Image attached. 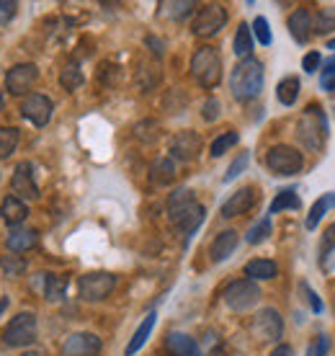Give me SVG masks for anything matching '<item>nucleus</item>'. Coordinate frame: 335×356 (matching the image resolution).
I'll list each match as a JSON object with an SVG mask.
<instances>
[{
  "label": "nucleus",
  "mask_w": 335,
  "mask_h": 356,
  "mask_svg": "<svg viewBox=\"0 0 335 356\" xmlns=\"http://www.w3.org/2000/svg\"><path fill=\"white\" fill-rule=\"evenodd\" d=\"M24 356H39V354H36V351H28V354H24Z\"/></svg>",
  "instance_id": "50"
},
{
  "label": "nucleus",
  "mask_w": 335,
  "mask_h": 356,
  "mask_svg": "<svg viewBox=\"0 0 335 356\" xmlns=\"http://www.w3.org/2000/svg\"><path fill=\"white\" fill-rule=\"evenodd\" d=\"M44 276V297L49 302H60L65 297V279H60L57 274H42Z\"/></svg>",
  "instance_id": "30"
},
{
  "label": "nucleus",
  "mask_w": 335,
  "mask_h": 356,
  "mask_svg": "<svg viewBox=\"0 0 335 356\" xmlns=\"http://www.w3.org/2000/svg\"><path fill=\"white\" fill-rule=\"evenodd\" d=\"M238 243H240V238H238V232H235V230L220 232V235L214 238L212 248H209V256H212L214 264H222V261H227L229 256L235 253Z\"/></svg>",
  "instance_id": "18"
},
{
  "label": "nucleus",
  "mask_w": 335,
  "mask_h": 356,
  "mask_svg": "<svg viewBox=\"0 0 335 356\" xmlns=\"http://www.w3.org/2000/svg\"><path fill=\"white\" fill-rule=\"evenodd\" d=\"M247 163H250V152H240L238 158L229 163V168H227V173H224V178H222V181H224V184L235 181V178H238L240 173L247 168Z\"/></svg>",
  "instance_id": "35"
},
{
  "label": "nucleus",
  "mask_w": 335,
  "mask_h": 356,
  "mask_svg": "<svg viewBox=\"0 0 335 356\" xmlns=\"http://www.w3.org/2000/svg\"><path fill=\"white\" fill-rule=\"evenodd\" d=\"M276 98L281 101L284 106H294L297 104V98H300V78H284L279 86H276Z\"/></svg>",
  "instance_id": "26"
},
{
  "label": "nucleus",
  "mask_w": 335,
  "mask_h": 356,
  "mask_svg": "<svg viewBox=\"0 0 335 356\" xmlns=\"http://www.w3.org/2000/svg\"><path fill=\"white\" fill-rule=\"evenodd\" d=\"M168 217L170 222L176 225L178 230L186 235V243L196 235V230L202 227L204 217H206V209H204L191 188H176L173 194L168 196Z\"/></svg>",
  "instance_id": "1"
},
{
  "label": "nucleus",
  "mask_w": 335,
  "mask_h": 356,
  "mask_svg": "<svg viewBox=\"0 0 335 356\" xmlns=\"http://www.w3.org/2000/svg\"><path fill=\"white\" fill-rule=\"evenodd\" d=\"M265 83L263 63L256 57H245L235 65V70L229 72V90L238 101H253L261 96Z\"/></svg>",
  "instance_id": "2"
},
{
  "label": "nucleus",
  "mask_w": 335,
  "mask_h": 356,
  "mask_svg": "<svg viewBox=\"0 0 335 356\" xmlns=\"http://www.w3.org/2000/svg\"><path fill=\"white\" fill-rule=\"evenodd\" d=\"M191 75L204 88H214L222 81V57L214 47H199L191 57Z\"/></svg>",
  "instance_id": "4"
},
{
  "label": "nucleus",
  "mask_w": 335,
  "mask_h": 356,
  "mask_svg": "<svg viewBox=\"0 0 335 356\" xmlns=\"http://www.w3.org/2000/svg\"><path fill=\"white\" fill-rule=\"evenodd\" d=\"M335 207V191H330V194H325V196H320L315 204L309 207V214H307V220H304V227L307 230H315L320 225V220L325 217L330 209Z\"/></svg>",
  "instance_id": "23"
},
{
  "label": "nucleus",
  "mask_w": 335,
  "mask_h": 356,
  "mask_svg": "<svg viewBox=\"0 0 335 356\" xmlns=\"http://www.w3.org/2000/svg\"><path fill=\"white\" fill-rule=\"evenodd\" d=\"M279 274V266L268 259H253L245 264V276L250 282H268Z\"/></svg>",
  "instance_id": "21"
},
{
  "label": "nucleus",
  "mask_w": 335,
  "mask_h": 356,
  "mask_svg": "<svg viewBox=\"0 0 335 356\" xmlns=\"http://www.w3.org/2000/svg\"><path fill=\"white\" fill-rule=\"evenodd\" d=\"M297 134H300V143L309 152L322 150V145L327 140V116L318 104H309L307 111L302 114L300 124H297Z\"/></svg>",
  "instance_id": "3"
},
{
  "label": "nucleus",
  "mask_w": 335,
  "mask_h": 356,
  "mask_svg": "<svg viewBox=\"0 0 335 356\" xmlns=\"http://www.w3.org/2000/svg\"><path fill=\"white\" fill-rule=\"evenodd\" d=\"M238 140H240V134L238 132H224V134H220L217 140L212 143V147H209V155L212 158H222L224 152L229 150V147H235L238 145Z\"/></svg>",
  "instance_id": "31"
},
{
  "label": "nucleus",
  "mask_w": 335,
  "mask_h": 356,
  "mask_svg": "<svg viewBox=\"0 0 335 356\" xmlns=\"http://www.w3.org/2000/svg\"><path fill=\"white\" fill-rule=\"evenodd\" d=\"M16 13H18L16 0H0V26H8L10 21L16 18Z\"/></svg>",
  "instance_id": "39"
},
{
  "label": "nucleus",
  "mask_w": 335,
  "mask_h": 356,
  "mask_svg": "<svg viewBox=\"0 0 335 356\" xmlns=\"http://www.w3.org/2000/svg\"><path fill=\"white\" fill-rule=\"evenodd\" d=\"M320 88L335 90V70H322V75H320Z\"/></svg>",
  "instance_id": "44"
},
{
  "label": "nucleus",
  "mask_w": 335,
  "mask_h": 356,
  "mask_svg": "<svg viewBox=\"0 0 335 356\" xmlns=\"http://www.w3.org/2000/svg\"><path fill=\"white\" fill-rule=\"evenodd\" d=\"M320 67H322V54L320 52H309L304 60H302V70L307 72V75H312V72H318Z\"/></svg>",
  "instance_id": "40"
},
{
  "label": "nucleus",
  "mask_w": 335,
  "mask_h": 356,
  "mask_svg": "<svg viewBox=\"0 0 335 356\" xmlns=\"http://www.w3.org/2000/svg\"><path fill=\"white\" fill-rule=\"evenodd\" d=\"M300 207H302V199H300V194H297V188H284V191L276 194L274 202H271L268 214H279V212H284V209H300Z\"/></svg>",
  "instance_id": "25"
},
{
  "label": "nucleus",
  "mask_w": 335,
  "mask_h": 356,
  "mask_svg": "<svg viewBox=\"0 0 335 356\" xmlns=\"http://www.w3.org/2000/svg\"><path fill=\"white\" fill-rule=\"evenodd\" d=\"M163 13H168L170 18H176V21H181V18H186L191 10L196 8L194 3H188V0H183V3H163Z\"/></svg>",
  "instance_id": "36"
},
{
  "label": "nucleus",
  "mask_w": 335,
  "mask_h": 356,
  "mask_svg": "<svg viewBox=\"0 0 335 356\" xmlns=\"http://www.w3.org/2000/svg\"><path fill=\"white\" fill-rule=\"evenodd\" d=\"M83 70H80V65L78 63H70V65H65V70L60 72V86L65 90H78L80 86H83Z\"/></svg>",
  "instance_id": "28"
},
{
  "label": "nucleus",
  "mask_w": 335,
  "mask_h": 356,
  "mask_svg": "<svg viewBox=\"0 0 335 356\" xmlns=\"http://www.w3.org/2000/svg\"><path fill=\"white\" fill-rule=\"evenodd\" d=\"M173 176H176V163H173V158H163V161L155 163L152 178H155L158 184H170Z\"/></svg>",
  "instance_id": "32"
},
{
  "label": "nucleus",
  "mask_w": 335,
  "mask_h": 356,
  "mask_svg": "<svg viewBox=\"0 0 335 356\" xmlns=\"http://www.w3.org/2000/svg\"><path fill=\"white\" fill-rule=\"evenodd\" d=\"M253 333L261 341H279L284 336V318L276 307H263L253 318Z\"/></svg>",
  "instance_id": "11"
},
{
  "label": "nucleus",
  "mask_w": 335,
  "mask_h": 356,
  "mask_svg": "<svg viewBox=\"0 0 335 356\" xmlns=\"http://www.w3.org/2000/svg\"><path fill=\"white\" fill-rule=\"evenodd\" d=\"M265 165L274 176H294L300 173L302 165H304V158L297 147L291 145H274L268 155H265Z\"/></svg>",
  "instance_id": "6"
},
{
  "label": "nucleus",
  "mask_w": 335,
  "mask_h": 356,
  "mask_svg": "<svg viewBox=\"0 0 335 356\" xmlns=\"http://www.w3.org/2000/svg\"><path fill=\"white\" fill-rule=\"evenodd\" d=\"M0 271L3 276H21L26 271V261L21 256H0Z\"/></svg>",
  "instance_id": "33"
},
{
  "label": "nucleus",
  "mask_w": 335,
  "mask_h": 356,
  "mask_svg": "<svg viewBox=\"0 0 335 356\" xmlns=\"http://www.w3.org/2000/svg\"><path fill=\"white\" fill-rule=\"evenodd\" d=\"M26 204L21 202V199H16V196H6L3 202H0V220L6 225H10V227H18V225L26 220Z\"/></svg>",
  "instance_id": "19"
},
{
  "label": "nucleus",
  "mask_w": 335,
  "mask_h": 356,
  "mask_svg": "<svg viewBox=\"0 0 335 356\" xmlns=\"http://www.w3.org/2000/svg\"><path fill=\"white\" fill-rule=\"evenodd\" d=\"M52 111H54V104L47 96H42V93H28V96L24 98V104H21V114H24V119H28L34 127L49 124Z\"/></svg>",
  "instance_id": "13"
},
{
  "label": "nucleus",
  "mask_w": 335,
  "mask_h": 356,
  "mask_svg": "<svg viewBox=\"0 0 335 356\" xmlns=\"http://www.w3.org/2000/svg\"><path fill=\"white\" fill-rule=\"evenodd\" d=\"M224 24H227V10L217 3H209L196 13L194 24H191V34L199 36V39H209V36L220 34Z\"/></svg>",
  "instance_id": "9"
},
{
  "label": "nucleus",
  "mask_w": 335,
  "mask_h": 356,
  "mask_svg": "<svg viewBox=\"0 0 335 356\" xmlns=\"http://www.w3.org/2000/svg\"><path fill=\"white\" fill-rule=\"evenodd\" d=\"M327 49H335V39H330V42H327Z\"/></svg>",
  "instance_id": "49"
},
{
  "label": "nucleus",
  "mask_w": 335,
  "mask_h": 356,
  "mask_svg": "<svg viewBox=\"0 0 335 356\" xmlns=\"http://www.w3.org/2000/svg\"><path fill=\"white\" fill-rule=\"evenodd\" d=\"M199 150H202V137L196 132H191V129H186V132H178L176 137H173V143H170V158L173 161H194L196 155H199Z\"/></svg>",
  "instance_id": "15"
},
{
  "label": "nucleus",
  "mask_w": 335,
  "mask_h": 356,
  "mask_svg": "<svg viewBox=\"0 0 335 356\" xmlns=\"http://www.w3.org/2000/svg\"><path fill=\"white\" fill-rule=\"evenodd\" d=\"M18 129L16 127H0V161L10 158L18 147Z\"/></svg>",
  "instance_id": "29"
},
{
  "label": "nucleus",
  "mask_w": 335,
  "mask_h": 356,
  "mask_svg": "<svg viewBox=\"0 0 335 356\" xmlns=\"http://www.w3.org/2000/svg\"><path fill=\"white\" fill-rule=\"evenodd\" d=\"M268 235H271V217H263L261 222L253 225V227L247 230L245 241L250 243V245H258V243H263Z\"/></svg>",
  "instance_id": "34"
},
{
  "label": "nucleus",
  "mask_w": 335,
  "mask_h": 356,
  "mask_svg": "<svg viewBox=\"0 0 335 356\" xmlns=\"http://www.w3.org/2000/svg\"><path fill=\"white\" fill-rule=\"evenodd\" d=\"M116 286V276L108 274V271H90V274H83L78 279V292L85 302H101L106 300L108 294L114 292Z\"/></svg>",
  "instance_id": "7"
},
{
  "label": "nucleus",
  "mask_w": 335,
  "mask_h": 356,
  "mask_svg": "<svg viewBox=\"0 0 335 356\" xmlns=\"http://www.w3.org/2000/svg\"><path fill=\"white\" fill-rule=\"evenodd\" d=\"M104 348V341L96 333H72L65 339L60 356H98Z\"/></svg>",
  "instance_id": "12"
},
{
  "label": "nucleus",
  "mask_w": 335,
  "mask_h": 356,
  "mask_svg": "<svg viewBox=\"0 0 335 356\" xmlns=\"http://www.w3.org/2000/svg\"><path fill=\"white\" fill-rule=\"evenodd\" d=\"M327 351H330V336L327 333H318L315 339L309 341L307 356H327Z\"/></svg>",
  "instance_id": "37"
},
{
  "label": "nucleus",
  "mask_w": 335,
  "mask_h": 356,
  "mask_svg": "<svg viewBox=\"0 0 335 356\" xmlns=\"http://www.w3.org/2000/svg\"><path fill=\"white\" fill-rule=\"evenodd\" d=\"M253 204H256V188L243 186V188H238L235 194L229 196L224 204H222V217H227V220H232V217H240V214H245Z\"/></svg>",
  "instance_id": "16"
},
{
  "label": "nucleus",
  "mask_w": 335,
  "mask_h": 356,
  "mask_svg": "<svg viewBox=\"0 0 335 356\" xmlns=\"http://www.w3.org/2000/svg\"><path fill=\"white\" fill-rule=\"evenodd\" d=\"M39 78V67L34 63H21L13 65L8 72H6V90L10 96H24L31 90V86Z\"/></svg>",
  "instance_id": "10"
},
{
  "label": "nucleus",
  "mask_w": 335,
  "mask_h": 356,
  "mask_svg": "<svg viewBox=\"0 0 335 356\" xmlns=\"http://www.w3.org/2000/svg\"><path fill=\"white\" fill-rule=\"evenodd\" d=\"M320 70H335V54H333V57H327Z\"/></svg>",
  "instance_id": "47"
},
{
  "label": "nucleus",
  "mask_w": 335,
  "mask_h": 356,
  "mask_svg": "<svg viewBox=\"0 0 335 356\" xmlns=\"http://www.w3.org/2000/svg\"><path fill=\"white\" fill-rule=\"evenodd\" d=\"M145 44L150 47V49H152L155 54H158V57H163V52H165V44L160 42L158 36H147V39H145Z\"/></svg>",
  "instance_id": "45"
},
{
  "label": "nucleus",
  "mask_w": 335,
  "mask_h": 356,
  "mask_svg": "<svg viewBox=\"0 0 335 356\" xmlns=\"http://www.w3.org/2000/svg\"><path fill=\"white\" fill-rule=\"evenodd\" d=\"M36 241H39L36 230H31V227H16V230L8 235L6 245H8L10 253H24V250L34 248Z\"/></svg>",
  "instance_id": "22"
},
{
  "label": "nucleus",
  "mask_w": 335,
  "mask_h": 356,
  "mask_svg": "<svg viewBox=\"0 0 335 356\" xmlns=\"http://www.w3.org/2000/svg\"><path fill=\"white\" fill-rule=\"evenodd\" d=\"M6 310H8V297H3V300H0V315H3Z\"/></svg>",
  "instance_id": "48"
},
{
  "label": "nucleus",
  "mask_w": 335,
  "mask_h": 356,
  "mask_svg": "<svg viewBox=\"0 0 335 356\" xmlns=\"http://www.w3.org/2000/svg\"><path fill=\"white\" fill-rule=\"evenodd\" d=\"M36 341V315L34 312H18L16 318L3 328V343L8 348L28 346Z\"/></svg>",
  "instance_id": "5"
},
{
  "label": "nucleus",
  "mask_w": 335,
  "mask_h": 356,
  "mask_svg": "<svg viewBox=\"0 0 335 356\" xmlns=\"http://www.w3.org/2000/svg\"><path fill=\"white\" fill-rule=\"evenodd\" d=\"M335 248V225H330L325 230V238H322V243H320V253H327V250Z\"/></svg>",
  "instance_id": "42"
},
{
  "label": "nucleus",
  "mask_w": 335,
  "mask_h": 356,
  "mask_svg": "<svg viewBox=\"0 0 335 356\" xmlns=\"http://www.w3.org/2000/svg\"><path fill=\"white\" fill-rule=\"evenodd\" d=\"M289 34L297 44H307L309 36H312V13L307 8H297L289 16Z\"/></svg>",
  "instance_id": "17"
},
{
  "label": "nucleus",
  "mask_w": 335,
  "mask_h": 356,
  "mask_svg": "<svg viewBox=\"0 0 335 356\" xmlns=\"http://www.w3.org/2000/svg\"><path fill=\"white\" fill-rule=\"evenodd\" d=\"M165 348L173 356H202L199 343L191 336H186V333H168Z\"/></svg>",
  "instance_id": "20"
},
{
  "label": "nucleus",
  "mask_w": 335,
  "mask_h": 356,
  "mask_svg": "<svg viewBox=\"0 0 335 356\" xmlns=\"http://www.w3.org/2000/svg\"><path fill=\"white\" fill-rule=\"evenodd\" d=\"M271 356H294V354H291V348L286 346V343H279V346L271 351Z\"/></svg>",
  "instance_id": "46"
},
{
  "label": "nucleus",
  "mask_w": 335,
  "mask_h": 356,
  "mask_svg": "<svg viewBox=\"0 0 335 356\" xmlns=\"http://www.w3.org/2000/svg\"><path fill=\"white\" fill-rule=\"evenodd\" d=\"M155 312H150V315H145V321L140 323V328L134 330V336H132V341L126 343V356H132V354H137L142 346H145V341H147V336L152 333V328H155Z\"/></svg>",
  "instance_id": "24"
},
{
  "label": "nucleus",
  "mask_w": 335,
  "mask_h": 356,
  "mask_svg": "<svg viewBox=\"0 0 335 356\" xmlns=\"http://www.w3.org/2000/svg\"><path fill=\"white\" fill-rule=\"evenodd\" d=\"M253 34H256V39L263 47L271 44V39H274V36H271V29H268V18L258 16L256 21H253Z\"/></svg>",
  "instance_id": "38"
},
{
  "label": "nucleus",
  "mask_w": 335,
  "mask_h": 356,
  "mask_svg": "<svg viewBox=\"0 0 335 356\" xmlns=\"http://www.w3.org/2000/svg\"><path fill=\"white\" fill-rule=\"evenodd\" d=\"M302 289H304V294H307V300H309V307H312V312H322V302H320L318 294L312 292V286H309V284H302Z\"/></svg>",
  "instance_id": "43"
},
{
  "label": "nucleus",
  "mask_w": 335,
  "mask_h": 356,
  "mask_svg": "<svg viewBox=\"0 0 335 356\" xmlns=\"http://www.w3.org/2000/svg\"><path fill=\"white\" fill-rule=\"evenodd\" d=\"M220 101H217V98H206V101H204V106H202V116L204 119H206V122H214V119H217V116H220Z\"/></svg>",
  "instance_id": "41"
},
{
  "label": "nucleus",
  "mask_w": 335,
  "mask_h": 356,
  "mask_svg": "<svg viewBox=\"0 0 335 356\" xmlns=\"http://www.w3.org/2000/svg\"><path fill=\"white\" fill-rule=\"evenodd\" d=\"M10 188H13V194L16 199H39V186H36L34 181V168H31V163H18L16 170H13V178H10Z\"/></svg>",
  "instance_id": "14"
},
{
  "label": "nucleus",
  "mask_w": 335,
  "mask_h": 356,
  "mask_svg": "<svg viewBox=\"0 0 335 356\" xmlns=\"http://www.w3.org/2000/svg\"><path fill=\"white\" fill-rule=\"evenodd\" d=\"M232 49H235V54L238 57H250V52H253V29L247 26V24H240L238 31H235V39H232Z\"/></svg>",
  "instance_id": "27"
},
{
  "label": "nucleus",
  "mask_w": 335,
  "mask_h": 356,
  "mask_svg": "<svg viewBox=\"0 0 335 356\" xmlns=\"http://www.w3.org/2000/svg\"><path fill=\"white\" fill-rule=\"evenodd\" d=\"M222 297H224V305H227L229 310L245 312V310H250L253 305H258L261 289H258V284L250 282V279H238V282L227 284V289H224Z\"/></svg>",
  "instance_id": "8"
}]
</instances>
